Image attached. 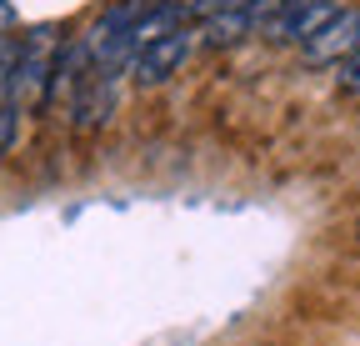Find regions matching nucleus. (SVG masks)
Masks as SVG:
<instances>
[{
  "label": "nucleus",
  "mask_w": 360,
  "mask_h": 346,
  "mask_svg": "<svg viewBox=\"0 0 360 346\" xmlns=\"http://www.w3.org/2000/svg\"><path fill=\"white\" fill-rule=\"evenodd\" d=\"M195 46H200V30H191L186 20H180L175 30H165V35L146 40V46L130 56V80L141 85V91H150V85H165L180 66L191 61V51H195Z\"/></svg>",
  "instance_id": "nucleus-1"
},
{
  "label": "nucleus",
  "mask_w": 360,
  "mask_h": 346,
  "mask_svg": "<svg viewBox=\"0 0 360 346\" xmlns=\"http://www.w3.org/2000/svg\"><path fill=\"white\" fill-rule=\"evenodd\" d=\"M350 51H360V6H340L326 20V30L300 46L305 66H340Z\"/></svg>",
  "instance_id": "nucleus-2"
},
{
  "label": "nucleus",
  "mask_w": 360,
  "mask_h": 346,
  "mask_svg": "<svg viewBox=\"0 0 360 346\" xmlns=\"http://www.w3.org/2000/svg\"><path fill=\"white\" fill-rule=\"evenodd\" d=\"M250 35V6H236V11H215L200 20V46L205 51H231Z\"/></svg>",
  "instance_id": "nucleus-3"
},
{
  "label": "nucleus",
  "mask_w": 360,
  "mask_h": 346,
  "mask_svg": "<svg viewBox=\"0 0 360 346\" xmlns=\"http://www.w3.org/2000/svg\"><path fill=\"white\" fill-rule=\"evenodd\" d=\"M335 11H340V0H300L295 16H290V25H285V40H290V46H305V40H315Z\"/></svg>",
  "instance_id": "nucleus-4"
},
{
  "label": "nucleus",
  "mask_w": 360,
  "mask_h": 346,
  "mask_svg": "<svg viewBox=\"0 0 360 346\" xmlns=\"http://www.w3.org/2000/svg\"><path fill=\"white\" fill-rule=\"evenodd\" d=\"M300 0H250V35L260 40H285V25Z\"/></svg>",
  "instance_id": "nucleus-5"
},
{
  "label": "nucleus",
  "mask_w": 360,
  "mask_h": 346,
  "mask_svg": "<svg viewBox=\"0 0 360 346\" xmlns=\"http://www.w3.org/2000/svg\"><path fill=\"white\" fill-rule=\"evenodd\" d=\"M20 136V101H0V156H6Z\"/></svg>",
  "instance_id": "nucleus-6"
},
{
  "label": "nucleus",
  "mask_w": 360,
  "mask_h": 346,
  "mask_svg": "<svg viewBox=\"0 0 360 346\" xmlns=\"http://www.w3.org/2000/svg\"><path fill=\"white\" fill-rule=\"evenodd\" d=\"M335 85H340V96H360V51H350L340 66H335Z\"/></svg>",
  "instance_id": "nucleus-7"
},
{
  "label": "nucleus",
  "mask_w": 360,
  "mask_h": 346,
  "mask_svg": "<svg viewBox=\"0 0 360 346\" xmlns=\"http://www.w3.org/2000/svg\"><path fill=\"white\" fill-rule=\"evenodd\" d=\"M236 6H250V0H191V11L205 20V16H215V11H236Z\"/></svg>",
  "instance_id": "nucleus-8"
},
{
  "label": "nucleus",
  "mask_w": 360,
  "mask_h": 346,
  "mask_svg": "<svg viewBox=\"0 0 360 346\" xmlns=\"http://www.w3.org/2000/svg\"><path fill=\"white\" fill-rule=\"evenodd\" d=\"M355 236H360V221H355Z\"/></svg>",
  "instance_id": "nucleus-9"
}]
</instances>
